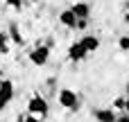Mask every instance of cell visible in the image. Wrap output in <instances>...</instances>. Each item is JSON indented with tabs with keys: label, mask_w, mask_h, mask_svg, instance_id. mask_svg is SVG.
Segmentation results:
<instances>
[{
	"label": "cell",
	"mask_w": 129,
	"mask_h": 122,
	"mask_svg": "<svg viewBox=\"0 0 129 122\" xmlns=\"http://www.w3.org/2000/svg\"><path fill=\"white\" fill-rule=\"evenodd\" d=\"M5 109H7V104H5V102L0 100V111H5Z\"/></svg>",
	"instance_id": "18"
},
{
	"label": "cell",
	"mask_w": 129,
	"mask_h": 122,
	"mask_svg": "<svg viewBox=\"0 0 129 122\" xmlns=\"http://www.w3.org/2000/svg\"><path fill=\"white\" fill-rule=\"evenodd\" d=\"M113 109H125V97H118V100H113Z\"/></svg>",
	"instance_id": "14"
},
{
	"label": "cell",
	"mask_w": 129,
	"mask_h": 122,
	"mask_svg": "<svg viewBox=\"0 0 129 122\" xmlns=\"http://www.w3.org/2000/svg\"><path fill=\"white\" fill-rule=\"evenodd\" d=\"M7 34H9V41H11V43H16V45H23V41H25V38H23V34H20V29H18L16 25H11Z\"/></svg>",
	"instance_id": "10"
},
{
	"label": "cell",
	"mask_w": 129,
	"mask_h": 122,
	"mask_svg": "<svg viewBox=\"0 0 129 122\" xmlns=\"http://www.w3.org/2000/svg\"><path fill=\"white\" fill-rule=\"evenodd\" d=\"M70 11L77 16V20H86V18L91 16V7H88L86 2H75V5L70 7Z\"/></svg>",
	"instance_id": "8"
},
{
	"label": "cell",
	"mask_w": 129,
	"mask_h": 122,
	"mask_svg": "<svg viewBox=\"0 0 129 122\" xmlns=\"http://www.w3.org/2000/svg\"><path fill=\"white\" fill-rule=\"evenodd\" d=\"M5 5H7V7H11V9H16V11H20V9H23V0H5Z\"/></svg>",
	"instance_id": "13"
},
{
	"label": "cell",
	"mask_w": 129,
	"mask_h": 122,
	"mask_svg": "<svg viewBox=\"0 0 129 122\" xmlns=\"http://www.w3.org/2000/svg\"><path fill=\"white\" fill-rule=\"evenodd\" d=\"M113 122H116V120H113Z\"/></svg>",
	"instance_id": "20"
},
{
	"label": "cell",
	"mask_w": 129,
	"mask_h": 122,
	"mask_svg": "<svg viewBox=\"0 0 129 122\" xmlns=\"http://www.w3.org/2000/svg\"><path fill=\"white\" fill-rule=\"evenodd\" d=\"M0 52L2 54L9 52V34L7 32H0Z\"/></svg>",
	"instance_id": "11"
},
{
	"label": "cell",
	"mask_w": 129,
	"mask_h": 122,
	"mask_svg": "<svg viewBox=\"0 0 129 122\" xmlns=\"http://www.w3.org/2000/svg\"><path fill=\"white\" fill-rule=\"evenodd\" d=\"M125 113L129 115V97H125Z\"/></svg>",
	"instance_id": "17"
},
{
	"label": "cell",
	"mask_w": 129,
	"mask_h": 122,
	"mask_svg": "<svg viewBox=\"0 0 129 122\" xmlns=\"http://www.w3.org/2000/svg\"><path fill=\"white\" fill-rule=\"evenodd\" d=\"M118 48H120L122 52H129V34L120 36V41H118Z\"/></svg>",
	"instance_id": "12"
},
{
	"label": "cell",
	"mask_w": 129,
	"mask_h": 122,
	"mask_svg": "<svg viewBox=\"0 0 129 122\" xmlns=\"http://www.w3.org/2000/svg\"><path fill=\"white\" fill-rule=\"evenodd\" d=\"M93 115H95V120H98V122H113V120H116L113 109H98V111H93Z\"/></svg>",
	"instance_id": "9"
},
{
	"label": "cell",
	"mask_w": 129,
	"mask_h": 122,
	"mask_svg": "<svg viewBox=\"0 0 129 122\" xmlns=\"http://www.w3.org/2000/svg\"><path fill=\"white\" fill-rule=\"evenodd\" d=\"M48 111H50V104H48V100L43 97V95H39V93H34L29 100H27V113L29 115H36V118H45L48 115Z\"/></svg>",
	"instance_id": "1"
},
{
	"label": "cell",
	"mask_w": 129,
	"mask_h": 122,
	"mask_svg": "<svg viewBox=\"0 0 129 122\" xmlns=\"http://www.w3.org/2000/svg\"><path fill=\"white\" fill-rule=\"evenodd\" d=\"M79 43H82V48L91 54V52H95V50H100V38L95 36V34H86V36H82L79 38Z\"/></svg>",
	"instance_id": "6"
},
{
	"label": "cell",
	"mask_w": 129,
	"mask_h": 122,
	"mask_svg": "<svg viewBox=\"0 0 129 122\" xmlns=\"http://www.w3.org/2000/svg\"><path fill=\"white\" fill-rule=\"evenodd\" d=\"M27 59H29L32 66L41 68V66H45V63L50 61V48H48V45H34V48L29 50Z\"/></svg>",
	"instance_id": "3"
},
{
	"label": "cell",
	"mask_w": 129,
	"mask_h": 122,
	"mask_svg": "<svg viewBox=\"0 0 129 122\" xmlns=\"http://www.w3.org/2000/svg\"><path fill=\"white\" fill-rule=\"evenodd\" d=\"M0 75H2V72H0Z\"/></svg>",
	"instance_id": "19"
},
{
	"label": "cell",
	"mask_w": 129,
	"mask_h": 122,
	"mask_svg": "<svg viewBox=\"0 0 129 122\" xmlns=\"http://www.w3.org/2000/svg\"><path fill=\"white\" fill-rule=\"evenodd\" d=\"M0 100L9 104L14 100V82L11 79H0Z\"/></svg>",
	"instance_id": "5"
},
{
	"label": "cell",
	"mask_w": 129,
	"mask_h": 122,
	"mask_svg": "<svg viewBox=\"0 0 129 122\" xmlns=\"http://www.w3.org/2000/svg\"><path fill=\"white\" fill-rule=\"evenodd\" d=\"M23 122H41V118H36V115H27V118H23Z\"/></svg>",
	"instance_id": "15"
},
{
	"label": "cell",
	"mask_w": 129,
	"mask_h": 122,
	"mask_svg": "<svg viewBox=\"0 0 129 122\" xmlns=\"http://www.w3.org/2000/svg\"><path fill=\"white\" fill-rule=\"evenodd\" d=\"M59 23H61L63 27H68V29H77V16H75L70 9H63V11L59 14Z\"/></svg>",
	"instance_id": "7"
},
{
	"label": "cell",
	"mask_w": 129,
	"mask_h": 122,
	"mask_svg": "<svg viewBox=\"0 0 129 122\" xmlns=\"http://www.w3.org/2000/svg\"><path fill=\"white\" fill-rule=\"evenodd\" d=\"M86 57H88V52L82 48V43H79V41H75V43H70V45H68V59H70V61H75V63H77V61H84Z\"/></svg>",
	"instance_id": "4"
},
{
	"label": "cell",
	"mask_w": 129,
	"mask_h": 122,
	"mask_svg": "<svg viewBox=\"0 0 129 122\" xmlns=\"http://www.w3.org/2000/svg\"><path fill=\"white\" fill-rule=\"evenodd\" d=\"M57 102H59V106L68 109V111H77L79 109V95L75 91H70V88H61L59 95H57Z\"/></svg>",
	"instance_id": "2"
},
{
	"label": "cell",
	"mask_w": 129,
	"mask_h": 122,
	"mask_svg": "<svg viewBox=\"0 0 129 122\" xmlns=\"http://www.w3.org/2000/svg\"><path fill=\"white\" fill-rule=\"evenodd\" d=\"M116 122H129V115H127V113H122L120 118H116Z\"/></svg>",
	"instance_id": "16"
}]
</instances>
